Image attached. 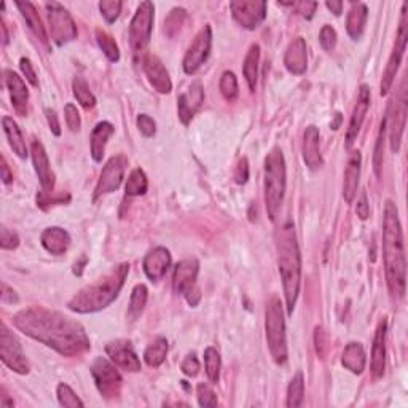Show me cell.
Segmentation results:
<instances>
[{"label":"cell","instance_id":"obj_1","mask_svg":"<svg viewBox=\"0 0 408 408\" xmlns=\"http://www.w3.org/2000/svg\"><path fill=\"white\" fill-rule=\"evenodd\" d=\"M13 324L27 337L53 348L61 356L74 357L89 349V338L80 324L43 306H31L16 312Z\"/></svg>","mask_w":408,"mask_h":408},{"label":"cell","instance_id":"obj_2","mask_svg":"<svg viewBox=\"0 0 408 408\" xmlns=\"http://www.w3.org/2000/svg\"><path fill=\"white\" fill-rule=\"evenodd\" d=\"M383 257L389 292L394 297L402 299L405 295L407 260L404 233H402L399 212L393 201H386V206H384Z\"/></svg>","mask_w":408,"mask_h":408},{"label":"cell","instance_id":"obj_3","mask_svg":"<svg viewBox=\"0 0 408 408\" xmlns=\"http://www.w3.org/2000/svg\"><path fill=\"white\" fill-rule=\"evenodd\" d=\"M278 266L281 273L284 297H286L287 312L292 315L297 305L301 281V255L297 243V233L292 222L282 223L275 233Z\"/></svg>","mask_w":408,"mask_h":408},{"label":"cell","instance_id":"obj_4","mask_svg":"<svg viewBox=\"0 0 408 408\" xmlns=\"http://www.w3.org/2000/svg\"><path fill=\"white\" fill-rule=\"evenodd\" d=\"M128 273H130V265H119L109 275L78 290L67 306H69L70 311L80 312V315H88V312H96L107 308L112 301L119 297Z\"/></svg>","mask_w":408,"mask_h":408},{"label":"cell","instance_id":"obj_5","mask_svg":"<svg viewBox=\"0 0 408 408\" xmlns=\"http://www.w3.org/2000/svg\"><path fill=\"white\" fill-rule=\"evenodd\" d=\"M286 160L282 150L275 147L265 158V206L271 220H276L281 212L284 195H286Z\"/></svg>","mask_w":408,"mask_h":408},{"label":"cell","instance_id":"obj_6","mask_svg":"<svg viewBox=\"0 0 408 408\" xmlns=\"http://www.w3.org/2000/svg\"><path fill=\"white\" fill-rule=\"evenodd\" d=\"M265 331L268 349H270L273 361L278 365L287 362V340H286V321H284L282 303L276 295L266 303L265 311Z\"/></svg>","mask_w":408,"mask_h":408},{"label":"cell","instance_id":"obj_7","mask_svg":"<svg viewBox=\"0 0 408 408\" xmlns=\"http://www.w3.org/2000/svg\"><path fill=\"white\" fill-rule=\"evenodd\" d=\"M407 42H408V20H407V3H404V7H402V18L399 24L398 38H395L394 50L389 56L388 66H386V69H384V74L381 78V86H379V94H381V96H386V94L389 93V89L393 88L394 78L395 75H398L402 58H404V54H405Z\"/></svg>","mask_w":408,"mask_h":408},{"label":"cell","instance_id":"obj_8","mask_svg":"<svg viewBox=\"0 0 408 408\" xmlns=\"http://www.w3.org/2000/svg\"><path fill=\"white\" fill-rule=\"evenodd\" d=\"M155 7L152 2H142L130 24V43L134 53H142L152 37Z\"/></svg>","mask_w":408,"mask_h":408},{"label":"cell","instance_id":"obj_9","mask_svg":"<svg viewBox=\"0 0 408 408\" xmlns=\"http://www.w3.org/2000/svg\"><path fill=\"white\" fill-rule=\"evenodd\" d=\"M48 10V24L50 33L56 45H66L72 40H75L78 36L77 26L69 11H67L63 5L59 3H47Z\"/></svg>","mask_w":408,"mask_h":408},{"label":"cell","instance_id":"obj_10","mask_svg":"<svg viewBox=\"0 0 408 408\" xmlns=\"http://www.w3.org/2000/svg\"><path fill=\"white\" fill-rule=\"evenodd\" d=\"M91 375L100 395L105 399H116L121 391V375L115 365L105 357H98L91 365Z\"/></svg>","mask_w":408,"mask_h":408},{"label":"cell","instance_id":"obj_11","mask_svg":"<svg viewBox=\"0 0 408 408\" xmlns=\"http://www.w3.org/2000/svg\"><path fill=\"white\" fill-rule=\"evenodd\" d=\"M0 359L10 370L20 373V375H26L29 372V362L22 353L21 343L3 322L0 326Z\"/></svg>","mask_w":408,"mask_h":408},{"label":"cell","instance_id":"obj_12","mask_svg":"<svg viewBox=\"0 0 408 408\" xmlns=\"http://www.w3.org/2000/svg\"><path fill=\"white\" fill-rule=\"evenodd\" d=\"M211 45H212V31L209 26H204L201 29L195 40L190 45L186 58H183V70L186 74L193 75L197 74L201 66L206 63V59L209 58L211 53Z\"/></svg>","mask_w":408,"mask_h":408},{"label":"cell","instance_id":"obj_13","mask_svg":"<svg viewBox=\"0 0 408 408\" xmlns=\"http://www.w3.org/2000/svg\"><path fill=\"white\" fill-rule=\"evenodd\" d=\"M128 166V158L125 155H116L105 163L103 172H100L96 190H94V198L103 197L112 192H116L123 182V176H125Z\"/></svg>","mask_w":408,"mask_h":408},{"label":"cell","instance_id":"obj_14","mask_svg":"<svg viewBox=\"0 0 408 408\" xmlns=\"http://www.w3.org/2000/svg\"><path fill=\"white\" fill-rule=\"evenodd\" d=\"M234 21L245 29H255L266 16V3L262 0H236L230 3Z\"/></svg>","mask_w":408,"mask_h":408},{"label":"cell","instance_id":"obj_15","mask_svg":"<svg viewBox=\"0 0 408 408\" xmlns=\"http://www.w3.org/2000/svg\"><path fill=\"white\" fill-rule=\"evenodd\" d=\"M391 115L386 116V123L389 128V141H391V150L394 153L399 152L402 136H404L405 130V121H407V94H405V80L402 82L400 94L398 100H395L394 110L389 107Z\"/></svg>","mask_w":408,"mask_h":408},{"label":"cell","instance_id":"obj_16","mask_svg":"<svg viewBox=\"0 0 408 408\" xmlns=\"http://www.w3.org/2000/svg\"><path fill=\"white\" fill-rule=\"evenodd\" d=\"M105 353L110 357V361L115 365L126 372H139L141 370V359H139L136 351H134L131 342L128 340H116L105 346Z\"/></svg>","mask_w":408,"mask_h":408},{"label":"cell","instance_id":"obj_17","mask_svg":"<svg viewBox=\"0 0 408 408\" xmlns=\"http://www.w3.org/2000/svg\"><path fill=\"white\" fill-rule=\"evenodd\" d=\"M203 100H204L203 85H201L199 80H195L187 91L179 96L177 114L183 125H188V123L192 121L193 115L197 114L201 104H203Z\"/></svg>","mask_w":408,"mask_h":408},{"label":"cell","instance_id":"obj_18","mask_svg":"<svg viewBox=\"0 0 408 408\" xmlns=\"http://www.w3.org/2000/svg\"><path fill=\"white\" fill-rule=\"evenodd\" d=\"M370 99H372L370 88H368L367 85H362L359 89V94H357V100H356L353 115H351L348 131H346V147L348 149L353 147V144L357 139V134H359L361 131L368 107H370Z\"/></svg>","mask_w":408,"mask_h":408},{"label":"cell","instance_id":"obj_19","mask_svg":"<svg viewBox=\"0 0 408 408\" xmlns=\"http://www.w3.org/2000/svg\"><path fill=\"white\" fill-rule=\"evenodd\" d=\"M142 66H144V72L149 78L150 85H152L156 91L161 94L171 93V89H172L171 78L160 58H156L155 54H145L142 59Z\"/></svg>","mask_w":408,"mask_h":408},{"label":"cell","instance_id":"obj_20","mask_svg":"<svg viewBox=\"0 0 408 408\" xmlns=\"http://www.w3.org/2000/svg\"><path fill=\"white\" fill-rule=\"evenodd\" d=\"M31 155L33 161V167H36V172L38 176V181H40V186L43 188V193L50 195L53 187H54V174L50 167V160L48 155L45 152V147L40 141L33 139L31 145Z\"/></svg>","mask_w":408,"mask_h":408},{"label":"cell","instance_id":"obj_21","mask_svg":"<svg viewBox=\"0 0 408 408\" xmlns=\"http://www.w3.org/2000/svg\"><path fill=\"white\" fill-rule=\"evenodd\" d=\"M284 66L294 75L305 74L308 69V48H306L303 37H295L289 43L286 54H284Z\"/></svg>","mask_w":408,"mask_h":408},{"label":"cell","instance_id":"obj_22","mask_svg":"<svg viewBox=\"0 0 408 408\" xmlns=\"http://www.w3.org/2000/svg\"><path fill=\"white\" fill-rule=\"evenodd\" d=\"M171 265V254L166 248H155L145 255L144 259V273L150 281L158 282L166 275L167 268Z\"/></svg>","mask_w":408,"mask_h":408},{"label":"cell","instance_id":"obj_23","mask_svg":"<svg viewBox=\"0 0 408 408\" xmlns=\"http://www.w3.org/2000/svg\"><path fill=\"white\" fill-rule=\"evenodd\" d=\"M198 271H199L198 260L187 259L179 262L174 270V278H172V289H174V292L183 295L188 289L197 286Z\"/></svg>","mask_w":408,"mask_h":408},{"label":"cell","instance_id":"obj_24","mask_svg":"<svg viewBox=\"0 0 408 408\" xmlns=\"http://www.w3.org/2000/svg\"><path fill=\"white\" fill-rule=\"evenodd\" d=\"M386 332L388 322L383 319L378 324L375 338H373L372 346V375L373 378H381L386 368Z\"/></svg>","mask_w":408,"mask_h":408},{"label":"cell","instance_id":"obj_25","mask_svg":"<svg viewBox=\"0 0 408 408\" xmlns=\"http://www.w3.org/2000/svg\"><path fill=\"white\" fill-rule=\"evenodd\" d=\"M3 74L13 109L16 110V114L24 116L27 114V100H29V91H27L26 83L13 70H5Z\"/></svg>","mask_w":408,"mask_h":408},{"label":"cell","instance_id":"obj_26","mask_svg":"<svg viewBox=\"0 0 408 408\" xmlns=\"http://www.w3.org/2000/svg\"><path fill=\"white\" fill-rule=\"evenodd\" d=\"M319 130L315 125L308 126L303 134V160L310 169H319L324 165L321 149H319Z\"/></svg>","mask_w":408,"mask_h":408},{"label":"cell","instance_id":"obj_27","mask_svg":"<svg viewBox=\"0 0 408 408\" xmlns=\"http://www.w3.org/2000/svg\"><path fill=\"white\" fill-rule=\"evenodd\" d=\"M361 152H353L348 160V166L345 171V182H343V197L348 204H351L357 195L359 188V177H361Z\"/></svg>","mask_w":408,"mask_h":408},{"label":"cell","instance_id":"obj_28","mask_svg":"<svg viewBox=\"0 0 408 408\" xmlns=\"http://www.w3.org/2000/svg\"><path fill=\"white\" fill-rule=\"evenodd\" d=\"M42 245L52 255H63L70 245V234L61 227H50L40 236Z\"/></svg>","mask_w":408,"mask_h":408},{"label":"cell","instance_id":"obj_29","mask_svg":"<svg viewBox=\"0 0 408 408\" xmlns=\"http://www.w3.org/2000/svg\"><path fill=\"white\" fill-rule=\"evenodd\" d=\"M16 7L21 11L22 18L27 22V26H29V29L33 32V36H36L38 40H40L45 47H48V36H47V31H45V26L40 20V16H38L36 7L31 2H16Z\"/></svg>","mask_w":408,"mask_h":408},{"label":"cell","instance_id":"obj_30","mask_svg":"<svg viewBox=\"0 0 408 408\" xmlns=\"http://www.w3.org/2000/svg\"><path fill=\"white\" fill-rule=\"evenodd\" d=\"M114 125L109 121H100L94 128L91 133V156L94 161H103V156L105 152V145H107L109 139L114 134Z\"/></svg>","mask_w":408,"mask_h":408},{"label":"cell","instance_id":"obj_31","mask_svg":"<svg viewBox=\"0 0 408 408\" xmlns=\"http://www.w3.org/2000/svg\"><path fill=\"white\" fill-rule=\"evenodd\" d=\"M342 364L354 375H361L365 368V351L361 343H349L343 351Z\"/></svg>","mask_w":408,"mask_h":408},{"label":"cell","instance_id":"obj_32","mask_svg":"<svg viewBox=\"0 0 408 408\" xmlns=\"http://www.w3.org/2000/svg\"><path fill=\"white\" fill-rule=\"evenodd\" d=\"M367 13L368 11L365 3H353V7H351L348 18H346V31H348V36L353 40H359L362 33H364Z\"/></svg>","mask_w":408,"mask_h":408},{"label":"cell","instance_id":"obj_33","mask_svg":"<svg viewBox=\"0 0 408 408\" xmlns=\"http://www.w3.org/2000/svg\"><path fill=\"white\" fill-rule=\"evenodd\" d=\"M2 126L5 131V136L8 139V144L13 152L20 156V158H27V145L24 137H22V133L20 130V126L16 125V121L10 116H3L2 119Z\"/></svg>","mask_w":408,"mask_h":408},{"label":"cell","instance_id":"obj_34","mask_svg":"<svg viewBox=\"0 0 408 408\" xmlns=\"http://www.w3.org/2000/svg\"><path fill=\"white\" fill-rule=\"evenodd\" d=\"M259 63H260V47L257 43L250 45L248 54L244 58L243 74L248 82L250 91H255L257 80H259Z\"/></svg>","mask_w":408,"mask_h":408},{"label":"cell","instance_id":"obj_35","mask_svg":"<svg viewBox=\"0 0 408 408\" xmlns=\"http://www.w3.org/2000/svg\"><path fill=\"white\" fill-rule=\"evenodd\" d=\"M167 356V340L165 337L155 338L147 346L144 353V361L149 367H160L166 361Z\"/></svg>","mask_w":408,"mask_h":408},{"label":"cell","instance_id":"obj_36","mask_svg":"<svg viewBox=\"0 0 408 408\" xmlns=\"http://www.w3.org/2000/svg\"><path fill=\"white\" fill-rule=\"evenodd\" d=\"M303 399H305V378L303 373L299 372L295 373V377L290 379L289 388H287V407H301L303 405Z\"/></svg>","mask_w":408,"mask_h":408},{"label":"cell","instance_id":"obj_37","mask_svg":"<svg viewBox=\"0 0 408 408\" xmlns=\"http://www.w3.org/2000/svg\"><path fill=\"white\" fill-rule=\"evenodd\" d=\"M147 297H149V290L144 284H137V286L133 289L131 299H130V310H128V316H130L133 321H136L137 317L142 315L145 303H147Z\"/></svg>","mask_w":408,"mask_h":408},{"label":"cell","instance_id":"obj_38","mask_svg":"<svg viewBox=\"0 0 408 408\" xmlns=\"http://www.w3.org/2000/svg\"><path fill=\"white\" fill-rule=\"evenodd\" d=\"M72 89H74V96L80 103L82 107L93 109L96 105V98L89 91V86L83 77H75L72 82Z\"/></svg>","mask_w":408,"mask_h":408},{"label":"cell","instance_id":"obj_39","mask_svg":"<svg viewBox=\"0 0 408 408\" xmlns=\"http://www.w3.org/2000/svg\"><path fill=\"white\" fill-rule=\"evenodd\" d=\"M96 40H98L99 48L103 50V53L105 54V58H107L110 63H119L120 50H119V45H116V42L114 40V37L103 29H96Z\"/></svg>","mask_w":408,"mask_h":408},{"label":"cell","instance_id":"obj_40","mask_svg":"<svg viewBox=\"0 0 408 408\" xmlns=\"http://www.w3.org/2000/svg\"><path fill=\"white\" fill-rule=\"evenodd\" d=\"M147 188H149L147 176H145V172L142 169L137 167V169H134L130 177H128L125 192L128 197H141V195H145Z\"/></svg>","mask_w":408,"mask_h":408},{"label":"cell","instance_id":"obj_41","mask_svg":"<svg viewBox=\"0 0 408 408\" xmlns=\"http://www.w3.org/2000/svg\"><path fill=\"white\" fill-rule=\"evenodd\" d=\"M204 367H206V373H208V378L212 383H219L220 378V367H222V361H220V354L219 351L216 348H206L204 351Z\"/></svg>","mask_w":408,"mask_h":408},{"label":"cell","instance_id":"obj_42","mask_svg":"<svg viewBox=\"0 0 408 408\" xmlns=\"http://www.w3.org/2000/svg\"><path fill=\"white\" fill-rule=\"evenodd\" d=\"M220 93L222 96L225 98L228 103H233V100H236L238 94H239V88H238V78L236 75L233 74V72L227 70L223 72L222 77H220Z\"/></svg>","mask_w":408,"mask_h":408},{"label":"cell","instance_id":"obj_43","mask_svg":"<svg viewBox=\"0 0 408 408\" xmlns=\"http://www.w3.org/2000/svg\"><path fill=\"white\" fill-rule=\"evenodd\" d=\"M386 130H388V123H386V116H384L383 121H381V126H379V133H378L377 145H375V152H373V169H375L378 177H381L383 152H384V134H386Z\"/></svg>","mask_w":408,"mask_h":408},{"label":"cell","instance_id":"obj_44","mask_svg":"<svg viewBox=\"0 0 408 408\" xmlns=\"http://www.w3.org/2000/svg\"><path fill=\"white\" fill-rule=\"evenodd\" d=\"M58 400L61 405L67 408L83 407V402L78 399V395L72 391L70 386H67V384L64 383H61L58 386Z\"/></svg>","mask_w":408,"mask_h":408},{"label":"cell","instance_id":"obj_45","mask_svg":"<svg viewBox=\"0 0 408 408\" xmlns=\"http://www.w3.org/2000/svg\"><path fill=\"white\" fill-rule=\"evenodd\" d=\"M123 3L120 0H104V2L99 3V10L107 22H115L119 20L120 11H121Z\"/></svg>","mask_w":408,"mask_h":408},{"label":"cell","instance_id":"obj_46","mask_svg":"<svg viewBox=\"0 0 408 408\" xmlns=\"http://www.w3.org/2000/svg\"><path fill=\"white\" fill-rule=\"evenodd\" d=\"M197 394H198V404L199 407H217L219 400H217V395L209 384L206 383H199L197 388Z\"/></svg>","mask_w":408,"mask_h":408},{"label":"cell","instance_id":"obj_47","mask_svg":"<svg viewBox=\"0 0 408 408\" xmlns=\"http://www.w3.org/2000/svg\"><path fill=\"white\" fill-rule=\"evenodd\" d=\"M319 42H321V47L326 50V52H332L335 48V45H337V32L332 26L326 24L321 29L319 33Z\"/></svg>","mask_w":408,"mask_h":408},{"label":"cell","instance_id":"obj_48","mask_svg":"<svg viewBox=\"0 0 408 408\" xmlns=\"http://www.w3.org/2000/svg\"><path fill=\"white\" fill-rule=\"evenodd\" d=\"M137 128L144 137H152L156 133V123L147 114H141L137 116Z\"/></svg>","mask_w":408,"mask_h":408},{"label":"cell","instance_id":"obj_49","mask_svg":"<svg viewBox=\"0 0 408 408\" xmlns=\"http://www.w3.org/2000/svg\"><path fill=\"white\" fill-rule=\"evenodd\" d=\"M64 115H66V123L69 126L70 131H78L82 126V120H80V114L74 104H67L64 109Z\"/></svg>","mask_w":408,"mask_h":408},{"label":"cell","instance_id":"obj_50","mask_svg":"<svg viewBox=\"0 0 408 408\" xmlns=\"http://www.w3.org/2000/svg\"><path fill=\"white\" fill-rule=\"evenodd\" d=\"M0 245H2V249H5V250L16 249L20 245L18 234L8 230L7 227H2V230H0Z\"/></svg>","mask_w":408,"mask_h":408},{"label":"cell","instance_id":"obj_51","mask_svg":"<svg viewBox=\"0 0 408 408\" xmlns=\"http://www.w3.org/2000/svg\"><path fill=\"white\" fill-rule=\"evenodd\" d=\"M315 345H316V353L317 356L324 359L327 354V349H328V337H327V332L324 331L322 327H316L315 331Z\"/></svg>","mask_w":408,"mask_h":408},{"label":"cell","instance_id":"obj_52","mask_svg":"<svg viewBox=\"0 0 408 408\" xmlns=\"http://www.w3.org/2000/svg\"><path fill=\"white\" fill-rule=\"evenodd\" d=\"M181 370L183 372V375H187V377H197L198 372H199V361H198V357L195 356L193 353L188 354L186 357V359H183V362H182Z\"/></svg>","mask_w":408,"mask_h":408},{"label":"cell","instance_id":"obj_53","mask_svg":"<svg viewBox=\"0 0 408 408\" xmlns=\"http://www.w3.org/2000/svg\"><path fill=\"white\" fill-rule=\"evenodd\" d=\"M20 67H21L22 74H24V77H26V80L29 82L32 86H38V78H37L36 70H33V66H32V63H31V59L21 58V61H20Z\"/></svg>","mask_w":408,"mask_h":408},{"label":"cell","instance_id":"obj_54","mask_svg":"<svg viewBox=\"0 0 408 408\" xmlns=\"http://www.w3.org/2000/svg\"><path fill=\"white\" fill-rule=\"evenodd\" d=\"M248 179H249L248 158H241L236 166V169H234V182L239 183V186H243V183L248 182Z\"/></svg>","mask_w":408,"mask_h":408},{"label":"cell","instance_id":"obj_55","mask_svg":"<svg viewBox=\"0 0 408 408\" xmlns=\"http://www.w3.org/2000/svg\"><path fill=\"white\" fill-rule=\"evenodd\" d=\"M356 212H357V217H359L361 220H367L368 216H370V206H368V199H367L365 192H362L359 199H357Z\"/></svg>","mask_w":408,"mask_h":408},{"label":"cell","instance_id":"obj_56","mask_svg":"<svg viewBox=\"0 0 408 408\" xmlns=\"http://www.w3.org/2000/svg\"><path fill=\"white\" fill-rule=\"evenodd\" d=\"M294 7H297V11L301 16H303V18L311 20L312 15H315L316 8H317V3L316 2H299V3H295Z\"/></svg>","mask_w":408,"mask_h":408},{"label":"cell","instance_id":"obj_57","mask_svg":"<svg viewBox=\"0 0 408 408\" xmlns=\"http://www.w3.org/2000/svg\"><path fill=\"white\" fill-rule=\"evenodd\" d=\"M45 114H47L50 130H52L54 136H61V125H59V120H58V115H56V112L53 109H47L45 110Z\"/></svg>","mask_w":408,"mask_h":408},{"label":"cell","instance_id":"obj_58","mask_svg":"<svg viewBox=\"0 0 408 408\" xmlns=\"http://www.w3.org/2000/svg\"><path fill=\"white\" fill-rule=\"evenodd\" d=\"M183 295H186V299H187L190 306H197L199 303V300H201V292H199V289L197 286H193L192 289H188Z\"/></svg>","mask_w":408,"mask_h":408},{"label":"cell","instance_id":"obj_59","mask_svg":"<svg viewBox=\"0 0 408 408\" xmlns=\"http://www.w3.org/2000/svg\"><path fill=\"white\" fill-rule=\"evenodd\" d=\"M2 301L3 303H13V301H18V297H16L13 290H11L7 284L2 286Z\"/></svg>","mask_w":408,"mask_h":408},{"label":"cell","instance_id":"obj_60","mask_svg":"<svg viewBox=\"0 0 408 408\" xmlns=\"http://www.w3.org/2000/svg\"><path fill=\"white\" fill-rule=\"evenodd\" d=\"M2 181H3V183H10L11 181H13V174L10 172V167L7 165L5 156H2Z\"/></svg>","mask_w":408,"mask_h":408},{"label":"cell","instance_id":"obj_61","mask_svg":"<svg viewBox=\"0 0 408 408\" xmlns=\"http://www.w3.org/2000/svg\"><path fill=\"white\" fill-rule=\"evenodd\" d=\"M326 5H327V8L331 10L333 15H337V16L342 15V11H343V2H340V0H332V2H327Z\"/></svg>","mask_w":408,"mask_h":408},{"label":"cell","instance_id":"obj_62","mask_svg":"<svg viewBox=\"0 0 408 408\" xmlns=\"http://www.w3.org/2000/svg\"><path fill=\"white\" fill-rule=\"evenodd\" d=\"M0 407H13V400H8V394L7 391H5V388H2V391H0Z\"/></svg>","mask_w":408,"mask_h":408},{"label":"cell","instance_id":"obj_63","mask_svg":"<svg viewBox=\"0 0 408 408\" xmlns=\"http://www.w3.org/2000/svg\"><path fill=\"white\" fill-rule=\"evenodd\" d=\"M340 125H342V114H340V112H337V114H335V121H332L331 128H332V130H338Z\"/></svg>","mask_w":408,"mask_h":408},{"label":"cell","instance_id":"obj_64","mask_svg":"<svg viewBox=\"0 0 408 408\" xmlns=\"http://www.w3.org/2000/svg\"><path fill=\"white\" fill-rule=\"evenodd\" d=\"M2 42L3 45L8 43V33H7V26H5V22L2 21Z\"/></svg>","mask_w":408,"mask_h":408}]
</instances>
